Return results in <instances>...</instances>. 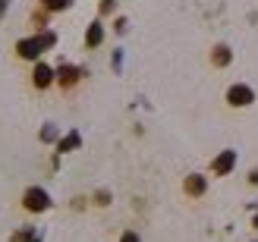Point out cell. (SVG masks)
Masks as SVG:
<instances>
[{
	"label": "cell",
	"instance_id": "cell-1",
	"mask_svg": "<svg viewBox=\"0 0 258 242\" xmlns=\"http://www.w3.org/2000/svg\"><path fill=\"white\" fill-rule=\"evenodd\" d=\"M22 208L32 211V214H41V211L50 208V195L44 192L41 186H32V189H25V192H22Z\"/></svg>",
	"mask_w": 258,
	"mask_h": 242
},
{
	"label": "cell",
	"instance_id": "cell-2",
	"mask_svg": "<svg viewBox=\"0 0 258 242\" xmlns=\"http://www.w3.org/2000/svg\"><path fill=\"white\" fill-rule=\"evenodd\" d=\"M252 101H255V92H252L249 85L236 82V85L227 88V104H230V107H249Z\"/></svg>",
	"mask_w": 258,
	"mask_h": 242
},
{
	"label": "cell",
	"instance_id": "cell-3",
	"mask_svg": "<svg viewBox=\"0 0 258 242\" xmlns=\"http://www.w3.org/2000/svg\"><path fill=\"white\" fill-rule=\"evenodd\" d=\"M16 54L22 57V60H32V63H38L41 60V54H44V44H41V38H22V41H16Z\"/></svg>",
	"mask_w": 258,
	"mask_h": 242
},
{
	"label": "cell",
	"instance_id": "cell-4",
	"mask_svg": "<svg viewBox=\"0 0 258 242\" xmlns=\"http://www.w3.org/2000/svg\"><path fill=\"white\" fill-rule=\"evenodd\" d=\"M50 82H57V69H50L47 63L38 60L35 69H32V85H35V88H47Z\"/></svg>",
	"mask_w": 258,
	"mask_h": 242
},
{
	"label": "cell",
	"instance_id": "cell-5",
	"mask_svg": "<svg viewBox=\"0 0 258 242\" xmlns=\"http://www.w3.org/2000/svg\"><path fill=\"white\" fill-rule=\"evenodd\" d=\"M85 75V69H79V66H73V63H63V66L57 69V82H60V88H73L76 82H79Z\"/></svg>",
	"mask_w": 258,
	"mask_h": 242
},
{
	"label": "cell",
	"instance_id": "cell-6",
	"mask_svg": "<svg viewBox=\"0 0 258 242\" xmlns=\"http://www.w3.org/2000/svg\"><path fill=\"white\" fill-rule=\"evenodd\" d=\"M233 167H236V151H221V154L214 157V164H211V173L214 176H227Z\"/></svg>",
	"mask_w": 258,
	"mask_h": 242
},
{
	"label": "cell",
	"instance_id": "cell-7",
	"mask_svg": "<svg viewBox=\"0 0 258 242\" xmlns=\"http://www.w3.org/2000/svg\"><path fill=\"white\" fill-rule=\"evenodd\" d=\"M205 189H208V180H205L202 173H192V176H186V183H183V192H186V195H192V198H202V195H205Z\"/></svg>",
	"mask_w": 258,
	"mask_h": 242
},
{
	"label": "cell",
	"instance_id": "cell-8",
	"mask_svg": "<svg viewBox=\"0 0 258 242\" xmlns=\"http://www.w3.org/2000/svg\"><path fill=\"white\" fill-rule=\"evenodd\" d=\"M101 41H104V25L92 22V25H88V32H85V47H98Z\"/></svg>",
	"mask_w": 258,
	"mask_h": 242
},
{
	"label": "cell",
	"instance_id": "cell-9",
	"mask_svg": "<svg viewBox=\"0 0 258 242\" xmlns=\"http://www.w3.org/2000/svg\"><path fill=\"white\" fill-rule=\"evenodd\" d=\"M10 242H41V233H38L35 226H19V230L10 236Z\"/></svg>",
	"mask_w": 258,
	"mask_h": 242
},
{
	"label": "cell",
	"instance_id": "cell-10",
	"mask_svg": "<svg viewBox=\"0 0 258 242\" xmlns=\"http://www.w3.org/2000/svg\"><path fill=\"white\" fill-rule=\"evenodd\" d=\"M230 60H233L230 47H227V44H217V47H214V54H211V63H214V66H227Z\"/></svg>",
	"mask_w": 258,
	"mask_h": 242
},
{
	"label": "cell",
	"instance_id": "cell-11",
	"mask_svg": "<svg viewBox=\"0 0 258 242\" xmlns=\"http://www.w3.org/2000/svg\"><path fill=\"white\" fill-rule=\"evenodd\" d=\"M79 142H82V138H79V132H70L67 138H60V142H57V151H63V154H67V151L79 148Z\"/></svg>",
	"mask_w": 258,
	"mask_h": 242
},
{
	"label": "cell",
	"instance_id": "cell-12",
	"mask_svg": "<svg viewBox=\"0 0 258 242\" xmlns=\"http://www.w3.org/2000/svg\"><path fill=\"white\" fill-rule=\"evenodd\" d=\"M73 4V0H41V10H47V13H60V10H67Z\"/></svg>",
	"mask_w": 258,
	"mask_h": 242
},
{
	"label": "cell",
	"instance_id": "cell-13",
	"mask_svg": "<svg viewBox=\"0 0 258 242\" xmlns=\"http://www.w3.org/2000/svg\"><path fill=\"white\" fill-rule=\"evenodd\" d=\"M38 38H41V44H44V50L57 44V35H54V32H38Z\"/></svg>",
	"mask_w": 258,
	"mask_h": 242
},
{
	"label": "cell",
	"instance_id": "cell-14",
	"mask_svg": "<svg viewBox=\"0 0 258 242\" xmlns=\"http://www.w3.org/2000/svg\"><path fill=\"white\" fill-rule=\"evenodd\" d=\"M113 10H117V0H101V16H107Z\"/></svg>",
	"mask_w": 258,
	"mask_h": 242
},
{
	"label": "cell",
	"instance_id": "cell-15",
	"mask_svg": "<svg viewBox=\"0 0 258 242\" xmlns=\"http://www.w3.org/2000/svg\"><path fill=\"white\" fill-rule=\"evenodd\" d=\"M41 138H44V142H54V138H57V129H54V126H47V129L41 132Z\"/></svg>",
	"mask_w": 258,
	"mask_h": 242
},
{
	"label": "cell",
	"instance_id": "cell-16",
	"mask_svg": "<svg viewBox=\"0 0 258 242\" xmlns=\"http://www.w3.org/2000/svg\"><path fill=\"white\" fill-rule=\"evenodd\" d=\"M120 242H142V239H139V233H133V230H126V233L120 236Z\"/></svg>",
	"mask_w": 258,
	"mask_h": 242
},
{
	"label": "cell",
	"instance_id": "cell-17",
	"mask_svg": "<svg viewBox=\"0 0 258 242\" xmlns=\"http://www.w3.org/2000/svg\"><path fill=\"white\" fill-rule=\"evenodd\" d=\"M95 198H98V205H107V201H110V192H98Z\"/></svg>",
	"mask_w": 258,
	"mask_h": 242
},
{
	"label": "cell",
	"instance_id": "cell-18",
	"mask_svg": "<svg viewBox=\"0 0 258 242\" xmlns=\"http://www.w3.org/2000/svg\"><path fill=\"white\" fill-rule=\"evenodd\" d=\"M7 7H10V0H0V19H4V13H7Z\"/></svg>",
	"mask_w": 258,
	"mask_h": 242
},
{
	"label": "cell",
	"instance_id": "cell-19",
	"mask_svg": "<svg viewBox=\"0 0 258 242\" xmlns=\"http://www.w3.org/2000/svg\"><path fill=\"white\" fill-rule=\"evenodd\" d=\"M249 183H252V186H258V167L252 170V176H249Z\"/></svg>",
	"mask_w": 258,
	"mask_h": 242
},
{
	"label": "cell",
	"instance_id": "cell-20",
	"mask_svg": "<svg viewBox=\"0 0 258 242\" xmlns=\"http://www.w3.org/2000/svg\"><path fill=\"white\" fill-rule=\"evenodd\" d=\"M255 226H258V217H255Z\"/></svg>",
	"mask_w": 258,
	"mask_h": 242
}]
</instances>
